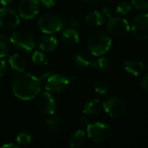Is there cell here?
Segmentation results:
<instances>
[{
    "instance_id": "9c48e42d",
    "label": "cell",
    "mask_w": 148,
    "mask_h": 148,
    "mask_svg": "<svg viewBox=\"0 0 148 148\" xmlns=\"http://www.w3.org/2000/svg\"><path fill=\"white\" fill-rule=\"evenodd\" d=\"M108 31L114 37H123L130 30V26L127 20L121 17H110L108 22Z\"/></svg>"
},
{
    "instance_id": "4fadbf2b",
    "label": "cell",
    "mask_w": 148,
    "mask_h": 148,
    "mask_svg": "<svg viewBox=\"0 0 148 148\" xmlns=\"http://www.w3.org/2000/svg\"><path fill=\"white\" fill-rule=\"evenodd\" d=\"M37 46L42 51H52L57 46V40L54 36L46 34L38 39Z\"/></svg>"
},
{
    "instance_id": "1f68e13d",
    "label": "cell",
    "mask_w": 148,
    "mask_h": 148,
    "mask_svg": "<svg viewBox=\"0 0 148 148\" xmlns=\"http://www.w3.org/2000/svg\"><path fill=\"white\" fill-rule=\"evenodd\" d=\"M54 73L52 72V71H45V72H43V73H42L40 75H39V77H38V79L40 80V82H42V81H46L51 75H53Z\"/></svg>"
},
{
    "instance_id": "5b68a950",
    "label": "cell",
    "mask_w": 148,
    "mask_h": 148,
    "mask_svg": "<svg viewBox=\"0 0 148 148\" xmlns=\"http://www.w3.org/2000/svg\"><path fill=\"white\" fill-rule=\"evenodd\" d=\"M112 131L108 125L95 122L87 126V134L90 140L95 143H102L108 140L111 136Z\"/></svg>"
},
{
    "instance_id": "44dd1931",
    "label": "cell",
    "mask_w": 148,
    "mask_h": 148,
    "mask_svg": "<svg viewBox=\"0 0 148 148\" xmlns=\"http://www.w3.org/2000/svg\"><path fill=\"white\" fill-rule=\"evenodd\" d=\"M84 140H85V133L82 130L79 129V130L75 131L71 134L70 139H69L71 147H81L82 146V144L84 143Z\"/></svg>"
},
{
    "instance_id": "5bb4252c",
    "label": "cell",
    "mask_w": 148,
    "mask_h": 148,
    "mask_svg": "<svg viewBox=\"0 0 148 148\" xmlns=\"http://www.w3.org/2000/svg\"><path fill=\"white\" fill-rule=\"evenodd\" d=\"M8 62L10 68L16 72H23L26 69L27 63L23 56L18 54H14L10 56L8 59Z\"/></svg>"
},
{
    "instance_id": "484cf974",
    "label": "cell",
    "mask_w": 148,
    "mask_h": 148,
    "mask_svg": "<svg viewBox=\"0 0 148 148\" xmlns=\"http://www.w3.org/2000/svg\"><path fill=\"white\" fill-rule=\"evenodd\" d=\"M95 91L97 95H106L108 91V86L105 82H101V81H97L95 83Z\"/></svg>"
},
{
    "instance_id": "f546056e",
    "label": "cell",
    "mask_w": 148,
    "mask_h": 148,
    "mask_svg": "<svg viewBox=\"0 0 148 148\" xmlns=\"http://www.w3.org/2000/svg\"><path fill=\"white\" fill-rule=\"evenodd\" d=\"M7 71H8L7 63L4 61H0V77L4 76L7 74Z\"/></svg>"
},
{
    "instance_id": "ffe728a7",
    "label": "cell",
    "mask_w": 148,
    "mask_h": 148,
    "mask_svg": "<svg viewBox=\"0 0 148 148\" xmlns=\"http://www.w3.org/2000/svg\"><path fill=\"white\" fill-rule=\"evenodd\" d=\"M86 22L88 23V25L92 27H98L103 23L104 16L99 11H96V10L90 11L86 16Z\"/></svg>"
},
{
    "instance_id": "836d02e7",
    "label": "cell",
    "mask_w": 148,
    "mask_h": 148,
    "mask_svg": "<svg viewBox=\"0 0 148 148\" xmlns=\"http://www.w3.org/2000/svg\"><path fill=\"white\" fill-rule=\"evenodd\" d=\"M79 121H80L81 125L85 126V127H87V126L89 124V121H88V119L86 116H82V117H80Z\"/></svg>"
},
{
    "instance_id": "277c9868",
    "label": "cell",
    "mask_w": 148,
    "mask_h": 148,
    "mask_svg": "<svg viewBox=\"0 0 148 148\" xmlns=\"http://www.w3.org/2000/svg\"><path fill=\"white\" fill-rule=\"evenodd\" d=\"M10 42L16 49L26 54L32 51L35 47V40L33 36L23 30L14 32L10 37Z\"/></svg>"
},
{
    "instance_id": "8d00e7d4",
    "label": "cell",
    "mask_w": 148,
    "mask_h": 148,
    "mask_svg": "<svg viewBox=\"0 0 148 148\" xmlns=\"http://www.w3.org/2000/svg\"><path fill=\"white\" fill-rule=\"evenodd\" d=\"M82 1L87 2V3H92V2H94V1H95V0H82Z\"/></svg>"
},
{
    "instance_id": "d6a6232c",
    "label": "cell",
    "mask_w": 148,
    "mask_h": 148,
    "mask_svg": "<svg viewBox=\"0 0 148 148\" xmlns=\"http://www.w3.org/2000/svg\"><path fill=\"white\" fill-rule=\"evenodd\" d=\"M40 2L47 8H51L55 4V0H40Z\"/></svg>"
},
{
    "instance_id": "4316f807",
    "label": "cell",
    "mask_w": 148,
    "mask_h": 148,
    "mask_svg": "<svg viewBox=\"0 0 148 148\" xmlns=\"http://www.w3.org/2000/svg\"><path fill=\"white\" fill-rule=\"evenodd\" d=\"M131 10V5L127 2L120 3L116 7V12L121 15H126Z\"/></svg>"
},
{
    "instance_id": "e575fe53",
    "label": "cell",
    "mask_w": 148,
    "mask_h": 148,
    "mask_svg": "<svg viewBox=\"0 0 148 148\" xmlns=\"http://www.w3.org/2000/svg\"><path fill=\"white\" fill-rule=\"evenodd\" d=\"M2 148H17L18 147V146L17 145H16V144H14V143H6V144H4V145H3Z\"/></svg>"
},
{
    "instance_id": "d590c367",
    "label": "cell",
    "mask_w": 148,
    "mask_h": 148,
    "mask_svg": "<svg viewBox=\"0 0 148 148\" xmlns=\"http://www.w3.org/2000/svg\"><path fill=\"white\" fill-rule=\"evenodd\" d=\"M11 2H12V0H0V3L3 6H4V7L7 6V5H9V4H10Z\"/></svg>"
},
{
    "instance_id": "8fae6325",
    "label": "cell",
    "mask_w": 148,
    "mask_h": 148,
    "mask_svg": "<svg viewBox=\"0 0 148 148\" xmlns=\"http://www.w3.org/2000/svg\"><path fill=\"white\" fill-rule=\"evenodd\" d=\"M19 25V16L12 10L3 7L0 9V27L4 29H15Z\"/></svg>"
},
{
    "instance_id": "603a6c76",
    "label": "cell",
    "mask_w": 148,
    "mask_h": 148,
    "mask_svg": "<svg viewBox=\"0 0 148 148\" xmlns=\"http://www.w3.org/2000/svg\"><path fill=\"white\" fill-rule=\"evenodd\" d=\"M32 62L38 66H45L48 63V59L42 52L35 51L32 55Z\"/></svg>"
},
{
    "instance_id": "d6986e66",
    "label": "cell",
    "mask_w": 148,
    "mask_h": 148,
    "mask_svg": "<svg viewBox=\"0 0 148 148\" xmlns=\"http://www.w3.org/2000/svg\"><path fill=\"white\" fill-rule=\"evenodd\" d=\"M90 67L96 69L102 73H110L113 69L110 60L106 57H101L98 60H93Z\"/></svg>"
},
{
    "instance_id": "e0dca14e",
    "label": "cell",
    "mask_w": 148,
    "mask_h": 148,
    "mask_svg": "<svg viewBox=\"0 0 148 148\" xmlns=\"http://www.w3.org/2000/svg\"><path fill=\"white\" fill-rule=\"evenodd\" d=\"M73 62L77 67L85 69V68L91 66L93 59L91 58L89 54H88L86 52H81V53L75 54L73 56Z\"/></svg>"
},
{
    "instance_id": "30bf717a",
    "label": "cell",
    "mask_w": 148,
    "mask_h": 148,
    "mask_svg": "<svg viewBox=\"0 0 148 148\" xmlns=\"http://www.w3.org/2000/svg\"><path fill=\"white\" fill-rule=\"evenodd\" d=\"M19 16L26 20L34 18L40 10V3L38 0H21L18 7Z\"/></svg>"
},
{
    "instance_id": "3957f363",
    "label": "cell",
    "mask_w": 148,
    "mask_h": 148,
    "mask_svg": "<svg viewBox=\"0 0 148 148\" xmlns=\"http://www.w3.org/2000/svg\"><path fill=\"white\" fill-rule=\"evenodd\" d=\"M39 29L44 34H55L60 31L63 26L62 19L55 13H46L41 16L37 20Z\"/></svg>"
},
{
    "instance_id": "7a4b0ae2",
    "label": "cell",
    "mask_w": 148,
    "mask_h": 148,
    "mask_svg": "<svg viewBox=\"0 0 148 148\" xmlns=\"http://www.w3.org/2000/svg\"><path fill=\"white\" fill-rule=\"evenodd\" d=\"M112 44V40L109 35L101 30L94 32L88 38V47L92 55L100 56L107 53Z\"/></svg>"
},
{
    "instance_id": "9a60e30c",
    "label": "cell",
    "mask_w": 148,
    "mask_h": 148,
    "mask_svg": "<svg viewBox=\"0 0 148 148\" xmlns=\"http://www.w3.org/2000/svg\"><path fill=\"white\" fill-rule=\"evenodd\" d=\"M124 68L126 71L134 76H139L144 72V64L141 62L130 60L125 62Z\"/></svg>"
},
{
    "instance_id": "2e32d148",
    "label": "cell",
    "mask_w": 148,
    "mask_h": 148,
    "mask_svg": "<svg viewBox=\"0 0 148 148\" xmlns=\"http://www.w3.org/2000/svg\"><path fill=\"white\" fill-rule=\"evenodd\" d=\"M102 104L97 99L89 100L83 107V114L88 115H96L101 111Z\"/></svg>"
},
{
    "instance_id": "4dcf8cb0",
    "label": "cell",
    "mask_w": 148,
    "mask_h": 148,
    "mask_svg": "<svg viewBox=\"0 0 148 148\" xmlns=\"http://www.w3.org/2000/svg\"><path fill=\"white\" fill-rule=\"evenodd\" d=\"M68 24H69V26L70 27V28H72V29H77V28H79V26H80V24H79V21L76 19V18H70L69 21H68Z\"/></svg>"
},
{
    "instance_id": "8992f818",
    "label": "cell",
    "mask_w": 148,
    "mask_h": 148,
    "mask_svg": "<svg viewBox=\"0 0 148 148\" xmlns=\"http://www.w3.org/2000/svg\"><path fill=\"white\" fill-rule=\"evenodd\" d=\"M102 108H104L105 112L113 118H119L122 116L127 110V105L125 101L117 96L108 97L103 102Z\"/></svg>"
},
{
    "instance_id": "ac0fdd59",
    "label": "cell",
    "mask_w": 148,
    "mask_h": 148,
    "mask_svg": "<svg viewBox=\"0 0 148 148\" xmlns=\"http://www.w3.org/2000/svg\"><path fill=\"white\" fill-rule=\"evenodd\" d=\"M62 38L65 43L71 45V46L77 44L80 41L78 32L75 29H72V28L64 29L62 33Z\"/></svg>"
},
{
    "instance_id": "ba28073f",
    "label": "cell",
    "mask_w": 148,
    "mask_h": 148,
    "mask_svg": "<svg viewBox=\"0 0 148 148\" xmlns=\"http://www.w3.org/2000/svg\"><path fill=\"white\" fill-rule=\"evenodd\" d=\"M69 82L70 80L63 75L53 74L45 81L44 88L48 92L60 93L68 88Z\"/></svg>"
},
{
    "instance_id": "52a82bcc",
    "label": "cell",
    "mask_w": 148,
    "mask_h": 148,
    "mask_svg": "<svg viewBox=\"0 0 148 148\" xmlns=\"http://www.w3.org/2000/svg\"><path fill=\"white\" fill-rule=\"evenodd\" d=\"M133 35L139 40H148V14L135 16L131 23Z\"/></svg>"
},
{
    "instance_id": "7c38bea8",
    "label": "cell",
    "mask_w": 148,
    "mask_h": 148,
    "mask_svg": "<svg viewBox=\"0 0 148 148\" xmlns=\"http://www.w3.org/2000/svg\"><path fill=\"white\" fill-rule=\"evenodd\" d=\"M36 106L39 111L46 115H51L56 110V102L49 92H42L38 95Z\"/></svg>"
},
{
    "instance_id": "f1b7e54d",
    "label": "cell",
    "mask_w": 148,
    "mask_h": 148,
    "mask_svg": "<svg viewBox=\"0 0 148 148\" xmlns=\"http://www.w3.org/2000/svg\"><path fill=\"white\" fill-rule=\"evenodd\" d=\"M140 85H141L142 89L148 94V73L142 77L141 82H140Z\"/></svg>"
},
{
    "instance_id": "7402d4cb",
    "label": "cell",
    "mask_w": 148,
    "mask_h": 148,
    "mask_svg": "<svg viewBox=\"0 0 148 148\" xmlns=\"http://www.w3.org/2000/svg\"><path fill=\"white\" fill-rule=\"evenodd\" d=\"M61 125L60 119L56 116L51 117L45 121V127L50 133H56L59 130Z\"/></svg>"
},
{
    "instance_id": "6da1fadb",
    "label": "cell",
    "mask_w": 148,
    "mask_h": 148,
    "mask_svg": "<svg viewBox=\"0 0 148 148\" xmlns=\"http://www.w3.org/2000/svg\"><path fill=\"white\" fill-rule=\"evenodd\" d=\"M13 95L19 100L30 101L36 97L41 90V82L28 72H18L11 82Z\"/></svg>"
},
{
    "instance_id": "d4e9b609",
    "label": "cell",
    "mask_w": 148,
    "mask_h": 148,
    "mask_svg": "<svg viewBox=\"0 0 148 148\" xmlns=\"http://www.w3.org/2000/svg\"><path fill=\"white\" fill-rule=\"evenodd\" d=\"M32 139H33L32 135L29 133H28V132H22L16 138L17 144L21 145V146H27V145H29L32 141Z\"/></svg>"
},
{
    "instance_id": "83f0119b",
    "label": "cell",
    "mask_w": 148,
    "mask_h": 148,
    "mask_svg": "<svg viewBox=\"0 0 148 148\" xmlns=\"http://www.w3.org/2000/svg\"><path fill=\"white\" fill-rule=\"evenodd\" d=\"M132 5L139 10L148 9V0H132Z\"/></svg>"
},
{
    "instance_id": "cb8c5ba5",
    "label": "cell",
    "mask_w": 148,
    "mask_h": 148,
    "mask_svg": "<svg viewBox=\"0 0 148 148\" xmlns=\"http://www.w3.org/2000/svg\"><path fill=\"white\" fill-rule=\"evenodd\" d=\"M10 49V45L9 41L4 36L0 35V58L5 57L9 54Z\"/></svg>"
}]
</instances>
